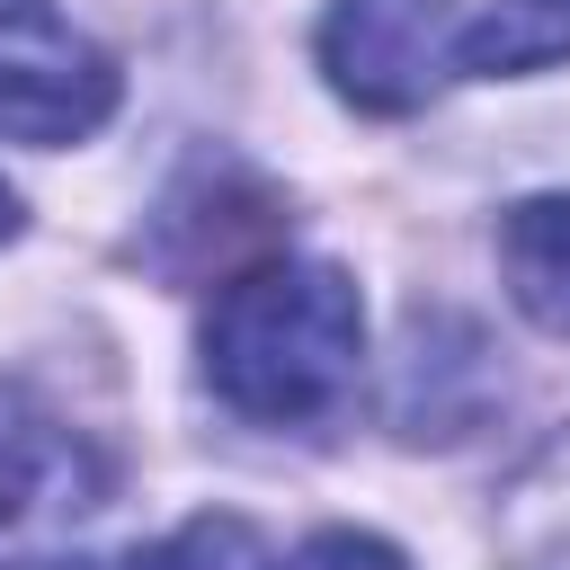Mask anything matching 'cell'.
Instances as JSON below:
<instances>
[{"instance_id": "1", "label": "cell", "mask_w": 570, "mask_h": 570, "mask_svg": "<svg viewBox=\"0 0 570 570\" xmlns=\"http://www.w3.org/2000/svg\"><path fill=\"white\" fill-rule=\"evenodd\" d=\"M365 374V303L330 258H258L205 312V383L249 428H312Z\"/></svg>"}, {"instance_id": "2", "label": "cell", "mask_w": 570, "mask_h": 570, "mask_svg": "<svg viewBox=\"0 0 570 570\" xmlns=\"http://www.w3.org/2000/svg\"><path fill=\"white\" fill-rule=\"evenodd\" d=\"M98 517H107V454L62 410L0 383V570H71Z\"/></svg>"}, {"instance_id": "3", "label": "cell", "mask_w": 570, "mask_h": 570, "mask_svg": "<svg viewBox=\"0 0 570 570\" xmlns=\"http://www.w3.org/2000/svg\"><path fill=\"white\" fill-rule=\"evenodd\" d=\"M116 116V62L53 0H0V134L62 151Z\"/></svg>"}, {"instance_id": "4", "label": "cell", "mask_w": 570, "mask_h": 570, "mask_svg": "<svg viewBox=\"0 0 570 570\" xmlns=\"http://www.w3.org/2000/svg\"><path fill=\"white\" fill-rule=\"evenodd\" d=\"M454 9L445 0H330L321 71L365 116H410L454 80Z\"/></svg>"}, {"instance_id": "5", "label": "cell", "mask_w": 570, "mask_h": 570, "mask_svg": "<svg viewBox=\"0 0 570 570\" xmlns=\"http://www.w3.org/2000/svg\"><path fill=\"white\" fill-rule=\"evenodd\" d=\"M499 276H508V303L534 330L570 338V187L508 205V223H499Z\"/></svg>"}, {"instance_id": "6", "label": "cell", "mask_w": 570, "mask_h": 570, "mask_svg": "<svg viewBox=\"0 0 570 570\" xmlns=\"http://www.w3.org/2000/svg\"><path fill=\"white\" fill-rule=\"evenodd\" d=\"M570 62V0H499L454 27V71L499 80V71H543Z\"/></svg>"}, {"instance_id": "7", "label": "cell", "mask_w": 570, "mask_h": 570, "mask_svg": "<svg viewBox=\"0 0 570 570\" xmlns=\"http://www.w3.org/2000/svg\"><path fill=\"white\" fill-rule=\"evenodd\" d=\"M134 570H276V561H267V543H258L249 517H223L214 508V517H187L178 534H160Z\"/></svg>"}, {"instance_id": "8", "label": "cell", "mask_w": 570, "mask_h": 570, "mask_svg": "<svg viewBox=\"0 0 570 570\" xmlns=\"http://www.w3.org/2000/svg\"><path fill=\"white\" fill-rule=\"evenodd\" d=\"M285 570H410L383 534H356V525H330V534H312Z\"/></svg>"}, {"instance_id": "9", "label": "cell", "mask_w": 570, "mask_h": 570, "mask_svg": "<svg viewBox=\"0 0 570 570\" xmlns=\"http://www.w3.org/2000/svg\"><path fill=\"white\" fill-rule=\"evenodd\" d=\"M9 232H18V196L0 187V240H9Z\"/></svg>"}]
</instances>
